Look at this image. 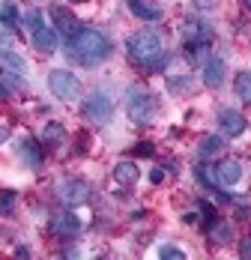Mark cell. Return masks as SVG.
<instances>
[{"label":"cell","instance_id":"484cf974","mask_svg":"<svg viewBox=\"0 0 251 260\" xmlns=\"http://www.w3.org/2000/svg\"><path fill=\"white\" fill-rule=\"evenodd\" d=\"M9 45H12V36L6 30H0V51H9Z\"/></svg>","mask_w":251,"mask_h":260},{"label":"cell","instance_id":"7c38bea8","mask_svg":"<svg viewBox=\"0 0 251 260\" xmlns=\"http://www.w3.org/2000/svg\"><path fill=\"white\" fill-rule=\"evenodd\" d=\"M215 180L222 182V185H236V182L242 180V165L233 161V158L222 161V165L215 168Z\"/></svg>","mask_w":251,"mask_h":260},{"label":"cell","instance_id":"f1b7e54d","mask_svg":"<svg viewBox=\"0 0 251 260\" xmlns=\"http://www.w3.org/2000/svg\"><path fill=\"white\" fill-rule=\"evenodd\" d=\"M201 212H203V215H206V218H215V207H209L206 201H203V204H201Z\"/></svg>","mask_w":251,"mask_h":260},{"label":"cell","instance_id":"ac0fdd59","mask_svg":"<svg viewBox=\"0 0 251 260\" xmlns=\"http://www.w3.org/2000/svg\"><path fill=\"white\" fill-rule=\"evenodd\" d=\"M0 24L6 27V30H15V27L21 24V15H18V9H15L12 3L0 6Z\"/></svg>","mask_w":251,"mask_h":260},{"label":"cell","instance_id":"277c9868","mask_svg":"<svg viewBox=\"0 0 251 260\" xmlns=\"http://www.w3.org/2000/svg\"><path fill=\"white\" fill-rule=\"evenodd\" d=\"M48 87L60 102H72V99L81 96V84H78V78L72 75V72H66V69H54V72L48 75Z\"/></svg>","mask_w":251,"mask_h":260},{"label":"cell","instance_id":"83f0119b","mask_svg":"<svg viewBox=\"0 0 251 260\" xmlns=\"http://www.w3.org/2000/svg\"><path fill=\"white\" fill-rule=\"evenodd\" d=\"M162 180H165V171H162V168H155V171L150 174V182H152V185H159Z\"/></svg>","mask_w":251,"mask_h":260},{"label":"cell","instance_id":"603a6c76","mask_svg":"<svg viewBox=\"0 0 251 260\" xmlns=\"http://www.w3.org/2000/svg\"><path fill=\"white\" fill-rule=\"evenodd\" d=\"M24 21H27V27H30V30H39V27H45V24H42V15H39L36 9H30V12H27Z\"/></svg>","mask_w":251,"mask_h":260},{"label":"cell","instance_id":"5bb4252c","mask_svg":"<svg viewBox=\"0 0 251 260\" xmlns=\"http://www.w3.org/2000/svg\"><path fill=\"white\" fill-rule=\"evenodd\" d=\"M18 156L27 161V168H39V165H42V150H39V144H36V141H21Z\"/></svg>","mask_w":251,"mask_h":260},{"label":"cell","instance_id":"3957f363","mask_svg":"<svg viewBox=\"0 0 251 260\" xmlns=\"http://www.w3.org/2000/svg\"><path fill=\"white\" fill-rule=\"evenodd\" d=\"M125 111L135 123H152L155 114H159V102L155 96L147 93V90H132L129 93V102H125Z\"/></svg>","mask_w":251,"mask_h":260},{"label":"cell","instance_id":"6da1fadb","mask_svg":"<svg viewBox=\"0 0 251 260\" xmlns=\"http://www.w3.org/2000/svg\"><path fill=\"white\" fill-rule=\"evenodd\" d=\"M125 48H129V57H132L138 66H144L147 72H159V69H165V63H168L165 45H162L159 33H152V30H138V33H132L129 42H125Z\"/></svg>","mask_w":251,"mask_h":260},{"label":"cell","instance_id":"ffe728a7","mask_svg":"<svg viewBox=\"0 0 251 260\" xmlns=\"http://www.w3.org/2000/svg\"><path fill=\"white\" fill-rule=\"evenodd\" d=\"M63 138H66V129L60 123H48L42 132V144H63Z\"/></svg>","mask_w":251,"mask_h":260},{"label":"cell","instance_id":"7402d4cb","mask_svg":"<svg viewBox=\"0 0 251 260\" xmlns=\"http://www.w3.org/2000/svg\"><path fill=\"white\" fill-rule=\"evenodd\" d=\"M159 257L162 260H185V251L176 248V245H162L159 248Z\"/></svg>","mask_w":251,"mask_h":260},{"label":"cell","instance_id":"cb8c5ba5","mask_svg":"<svg viewBox=\"0 0 251 260\" xmlns=\"http://www.w3.org/2000/svg\"><path fill=\"white\" fill-rule=\"evenodd\" d=\"M12 204H15V191H6V194L0 198V212L9 215V212H12Z\"/></svg>","mask_w":251,"mask_h":260},{"label":"cell","instance_id":"d6986e66","mask_svg":"<svg viewBox=\"0 0 251 260\" xmlns=\"http://www.w3.org/2000/svg\"><path fill=\"white\" fill-rule=\"evenodd\" d=\"M209 239H212V242H218V245H225V242L233 239V228L225 224V221H218V224H212V228H209Z\"/></svg>","mask_w":251,"mask_h":260},{"label":"cell","instance_id":"9a60e30c","mask_svg":"<svg viewBox=\"0 0 251 260\" xmlns=\"http://www.w3.org/2000/svg\"><path fill=\"white\" fill-rule=\"evenodd\" d=\"M138 177H141V171H138V165H135V161H120V165L114 168V180L123 182V185L138 182Z\"/></svg>","mask_w":251,"mask_h":260},{"label":"cell","instance_id":"836d02e7","mask_svg":"<svg viewBox=\"0 0 251 260\" xmlns=\"http://www.w3.org/2000/svg\"><path fill=\"white\" fill-rule=\"evenodd\" d=\"M69 3H81V0H69Z\"/></svg>","mask_w":251,"mask_h":260},{"label":"cell","instance_id":"8fae6325","mask_svg":"<svg viewBox=\"0 0 251 260\" xmlns=\"http://www.w3.org/2000/svg\"><path fill=\"white\" fill-rule=\"evenodd\" d=\"M57 30H51V27H39V30H33V48L42 54H54L57 51Z\"/></svg>","mask_w":251,"mask_h":260},{"label":"cell","instance_id":"30bf717a","mask_svg":"<svg viewBox=\"0 0 251 260\" xmlns=\"http://www.w3.org/2000/svg\"><path fill=\"white\" fill-rule=\"evenodd\" d=\"M218 123H222V129H225L230 138H236V135L245 132V117H242L239 111H233V108H225V111L218 114Z\"/></svg>","mask_w":251,"mask_h":260},{"label":"cell","instance_id":"4fadbf2b","mask_svg":"<svg viewBox=\"0 0 251 260\" xmlns=\"http://www.w3.org/2000/svg\"><path fill=\"white\" fill-rule=\"evenodd\" d=\"M51 228H54L57 234H63V236L81 234V221H78V215H72V212H60V215H54V218H51Z\"/></svg>","mask_w":251,"mask_h":260},{"label":"cell","instance_id":"44dd1931","mask_svg":"<svg viewBox=\"0 0 251 260\" xmlns=\"http://www.w3.org/2000/svg\"><path fill=\"white\" fill-rule=\"evenodd\" d=\"M236 93H239L242 102L251 105V72H239L236 75Z\"/></svg>","mask_w":251,"mask_h":260},{"label":"cell","instance_id":"2e32d148","mask_svg":"<svg viewBox=\"0 0 251 260\" xmlns=\"http://www.w3.org/2000/svg\"><path fill=\"white\" fill-rule=\"evenodd\" d=\"M129 9H132L138 18H144V21H159V18H162V9L144 3V0H129Z\"/></svg>","mask_w":251,"mask_h":260},{"label":"cell","instance_id":"e0dca14e","mask_svg":"<svg viewBox=\"0 0 251 260\" xmlns=\"http://www.w3.org/2000/svg\"><path fill=\"white\" fill-rule=\"evenodd\" d=\"M222 150H225V141H222L218 135H209V138H203V141H201V156H203V158L218 156Z\"/></svg>","mask_w":251,"mask_h":260},{"label":"cell","instance_id":"4316f807","mask_svg":"<svg viewBox=\"0 0 251 260\" xmlns=\"http://www.w3.org/2000/svg\"><path fill=\"white\" fill-rule=\"evenodd\" d=\"M239 254H242V257H251V236H245V239H242V245H239Z\"/></svg>","mask_w":251,"mask_h":260},{"label":"cell","instance_id":"ba28073f","mask_svg":"<svg viewBox=\"0 0 251 260\" xmlns=\"http://www.w3.org/2000/svg\"><path fill=\"white\" fill-rule=\"evenodd\" d=\"M51 18H54L57 30H60V33H63L66 39H72L78 30H81V27H78V18H75V15H69V12H66L63 6H54V9H51Z\"/></svg>","mask_w":251,"mask_h":260},{"label":"cell","instance_id":"8992f818","mask_svg":"<svg viewBox=\"0 0 251 260\" xmlns=\"http://www.w3.org/2000/svg\"><path fill=\"white\" fill-rule=\"evenodd\" d=\"M111 114H114V102H111V96H105V93H93V96L84 102V117L93 120V123H108Z\"/></svg>","mask_w":251,"mask_h":260},{"label":"cell","instance_id":"1f68e13d","mask_svg":"<svg viewBox=\"0 0 251 260\" xmlns=\"http://www.w3.org/2000/svg\"><path fill=\"white\" fill-rule=\"evenodd\" d=\"M0 102H6V90L3 87H0Z\"/></svg>","mask_w":251,"mask_h":260},{"label":"cell","instance_id":"d6a6232c","mask_svg":"<svg viewBox=\"0 0 251 260\" xmlns=\"http://www.w3.org/2000/svg\"><path fill=\"white\" fill-rule=\"evenodd\" d=\"M245 6H248V9H251V0H245Z\"/></svg>","mask_w":251,"mask_h":260},{"label":"cell","instance_id":"d4e9b609","mask_svg":"<svg viewBox=\"0 0 251 260\" xmlns=\"http://www.w3.org/2000/svg\"><path fill=\"white\" fill-rule=\"evenodd\" d=\"M135 156H152V144H147V141L138 144V147H135Z\"/></svg>","mask_w":251,"mask_h":260},{"label":"cell","instance_id":"7a4b0ae2","mask_svg":"<svg viewBox=\"0 0 251 260\" xmlns=\"http://www.w3.org/2000/svg\"><path fill=\"white\" fill-rule=\"evenodd\" d=\"M69 54L75 57L78 63H84V66H96V63L111 57V42H108V36L99 33V30L81 27L75 36L69 39Z\"/></svg>","mask_w":251,"mask_h":260},{"label":"cell","instance_id":"52a82bcc","mask_svg":"<svg viewBox=\"0 0 251 260\" xmlns=\"http://www.w3.org/2000/svg\"><path fill=\"white\" fill-rule=\"evenodd\" d=\"M0 72H6L12 78H24V72H27L24 57L15 51H0Z\"/></svg>","mask_w":251,"mask_h":260},{"label":"cell","instance_id":"5b68a950","mask_svg":"<svg viewBox=\"0 0 251 260\" xmlns=\"http://www.w3.org/2000/svg\"><path fill=\"white\" fill-rule=\"evenodd\" d=\"M57 194H60V201L66 207H81V204H87L93 198V188H90V182H84V180H66V182H60Z\"/></svg>","mask_w":251,"mask_h":260},{"label":"cell","instance_id":"9c48e42d","mask_svg":"<svg viewBox=\"0 0 251 260\" xmlns=\"http://www.w3.org/2000/svg\"><path fill=\"white\" fill-rule=\"evenodd\" d=\"M203 84L212 87V90L225 84V60L222 57H212V60L203 63Z\"/></svg>","mask_w":251,"mask_h":260},{"label":"cell","instance_id":"f546056e","mask_svg":"<svg viewBox=\"0 0 251 260\" xmlns=\"http://www.w3.org/2000/svg\"><path fill=\"white\" fill-rule=\"evenodd\" d=\"M198 3V9H212L215 6V0H195Z\"/></svg>","mask_w":251,"mask_h":260},{"label":"cell","instance_id":"4dcf8cb0","mask_svg":"<svg viewBox=\"0 0 251 260\" xmlns=\"http://www.w3.org/2000/svg\"><path fill=\"white\" fill-rule=\"evenodd\" d=\"M6 138H9V129H6V126H0V144H6Z\"/></svg>","mask_w":251,"mask_h":260}]
</instances>
